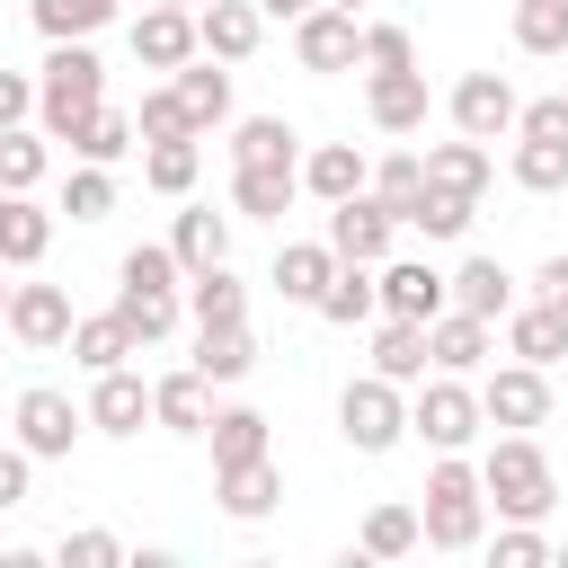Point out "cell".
Here are the masks:
<instances>
[{
    "label": "cell",
    "instance_id": "obj_1",
    "mask_svg": "<svg viewBox=\"0 0 568 568\" xmlns=\"http://www.w3.org/2000/svg\"><path fill=\"white\" fill-rule=\"evenodd\" d=\"M479 488H488L506 515H550V462H541V444H532V435H506V444H488V462H479Z\"/></svg>",
    "mask_w": 568,
    "mask_h": 568
},
{
    "label": "cell",
    "instance_id": "obj_2",
    "mask_svg": "<svg viewBox=\"0 0 568 568\" xmlns=\"http://www.w3.org/2000/svg\"><path fill=\"white\" fill-rule=\"evenodd\" d=\"M417 541H435V550H462V541H479V470L444 462V470L426 479V515H417Z\"/></svg>",
    "mask_w": 568,
    "mask_h": 568
},
{
    "label": "cell",
    "instance_id": "obj_3",
    "mask_svg": "<svg viewBox=\"0 0 568 568\" xmlns=\"http://www.w3.org/2000/svg\"><path fill=\"white\" fill-rule=\"evenodd\" d=\"M98 89H106L98 53H89L80 36H62V44H53V62H44V124H53V133H71V124L98 106Z\"/></svg>",
    "mask_w": 568,
    "mask_h": 568
},
{
    "label": "cell",
    "instance_id": "obj_4",
    "mask_svg": "<svg viewBox=\"0 0 568 568\" xmlns=\"http://www.w3.org/2000/svg\"><path fill=\"white\" fill-rule=\"evenodd\" d=\"M337 426H346V444H355V453H382V444L408 426V408H399V390L373 373V382H346V399H337Z\"/></svg>",
    "mask_w": 568,
    "mask_h": 568
},
{
    "label": "cell",
    "instance_id": "obj_5",
    "mask_svg": "<svg viewBox=\"0 0 568 568\" xmlns=\"http://www.w3.org/2000/svg\"><path fill=\"white\" fill-rule=\"evenodd\" d=\"M328 248L373 266V257L390 248V204H382V195H337V213H328Z\"/></svg>",
    "mask_w": 568,
    "mask_h": 568
},
{
    "label": "cell",
    "instance_id": "obj_6",
    "mask_svg": "<svg viewBox=\"0 0 568 568\" xmlns=\"http://www.w3.org/2000/svg\"><path fill=\"white\" fill-rule=\"evenodd\" d=\"M426 444H470L479 435V390H462V382H426V399H417V417H408Z\"/></svg>",
    "mask_w": 568,
    "mask_h": 568
},
{
    "label": "cell",
    "instance_id": "obj_7",
    "mask_svg": "<svg viewBox=\"0 0 568 568\" xmlns=\"http://www.w3.org/2000/svg\"><path fill=\"white\" fill-rule=\"evenodd\" d=\"M133 53H142L151 71H178V62L195 53V9H178V0L142 9V18H133Z\"/></svg>",
    "mask_w": 568,
    "mask_h": 568
},
{
    "label": "cell",
    "instance_id": "obj_8",
    "mask_svg": "<svg viewBox=\"0 0 568 568\" xmlns=\"http://www.w3.org/2000/svg\"><path fill=\"white\" fill-rule=\"evenodd\" d=\"M453 124H462L470 142H497V133L515 124V89H506L497 71H470V80L453 89Z\"/></svg>",
    "mask_w": 568,
    "mask_h": 568
},
{
    "label": "cell",
    "instance_id": "obj_9",
    "mask_svg": "<svg viewBox=\"0 0 568 568\" xmlns=\"http://www.w3.org/2000/svg\"><path fill=\"white\" fill-rule=\"evenodd\" d=\"M479 417H497V426H541V417H550V382H541V364L497 373V382L479 390Z\"/></svg>",
    "mask_w": 568,
    "mask_h": 568
},
{
    "label": "cell",
    "instance_id": "obj_10",
    "mask_svg": "<svg viewBox=\"0 0 568 568\" xmlns=\"http://www.w3.org/2000/svg\"><path fill=\"white\" fill-rule=\"evenodd\" d=\"M355 36H364L355 9H311V18L293 27V53H302L311 71H346V62H355Z\"/></svg>",
    "mask_w": 568,
    "mask_h": 568
},
{
    "label": "cell",
    "instance_id": "obj_11",
    "mask_svg": "<svg viewBox=\"0 0 568 568\" xmlns=\"http://www.w3.org/2000/svg\"><path fill=\"white\" fill-rule=\"evenodd\" d=\"M71 426H80V408H71V390H27L18 399V444L27 453H71Z\"/></svg>",
    "mask_w": 568,
    "mask_h": 568
},
{
    "label": "cell",
    "instance_id": "obj_12",
    "mask_svg": "<svg viewBox=\"0 0 568 568\" xmlns=\"http://www.w3.org/2000/svg\"><path fill=\"white\" fill-rule=\"evenodd\" d=\"M257 18H266L257 0H204V9H195V44L222 53V62H240V53L257 44Z\"/></svg>",
    "mask_w": 568,
    "mask_h": 568
},
{
    "label": "cell",
    "instance_id": "obj_13",
    "mask_svg": "<svg viewBox=\"0 0 568 568\" xmlns=\"http://www.w3.org/2000/svg\"><path fill=\"white\" fill-rule=\"evenodd\" d=\"M364 106H373V124H382V133H408V124H426V71H417V62H408V71H373Z\"/></svg>",
    "mask_w": 568,
    "mask_h": 568
},
{
    "label": "cell",
    "instance_id": "obj_14",
    "mask_svg": "<svg viewBox=\"0 0 568 568\" xmlns=\"http://www.w3.org/2000/svg\"><path fill=\"white\" fill-rule=\"evenodd\" d=\"M373 293L390 302V320H435V311H444V275H435V266H417V257L382 266V275H373Z\"/></svg>",
    "mask_w": 568,
    "mask_h": 568
},
{
    "label": "cell",
    "instance_id": "obj_15",
    "mask_svg": "<svg viewBox=\"0 0 568 568\" xmlns=\"http://www.w3.org/2000/svg\"><path fill=\"white\" fill-rule=\"evenodd\" d=\"M9 328H18L27 346H62V337H71V302H62V284H18V293H9Z\"/></svg>",
    "mask_w": 568,
    "mask_h": 568
},
{
    "label": "cell",
    "instance_id": "obj_16",
    "mask_svg": "<svg viewBox=\"0 0 568 568\" xmlns=\"http://www.w3.org/2000/svg\"><path fill=\"white\" fill-rule=\"evenodd\" d=\"M479 355H488V320H479V311H435V320H426V364L470 373Z\"/></svg>",
    "mask_w": 568,
    "mask_h": 568
},
{
    "label": "cell",
    "instance_id": "obj_17",
    "mask_svg": "<svg viewBox=\"0 0 568 568\" xmlns=\"http://www.w3.org/2000/svg\"><path fill=\"white\" fill-rule=\"evenodd\" d=\"M248 364H257L248 320H204V337H195V373H204V382H240Z\"/></svg>",
    "mask_w": 568,
    "mask_h": 568
},
{
    "label": "cell",
    "instance_id": "obj_18",
    "mask_svg": "<svg viewBox=\"0 0 568 568\" xmlns=\"http://www.w3.org/2000/svg\"><path fill=\"white\" fill-rule=\"evenodd\" d=\"M426 186H444V195H470L479 204V186H488V151L462 133V142H435L426 151Z\"/></svg>",
    "mask_w": 568,
    "mask_h": 568
},
{
    "label": "cell",
    "instance_id": "obj_19",
    "mask_svg": "<svg viewBox=\"0 0 568 568\" xmlns=\"http://www.w3.org/2000/svg\"><path fill=\"white\" fill-rule=\"evenodd\" d=\"M115 320L133 328V346H151V337L178 328V293L169 284H115Z\"/></svg>",
    "mask_w": 568,
    "mask_h": 568
},
{
    "label": "cell",
    "instance_id": "obj_20",
    "mask_svg": "<svg viewBox=\"0 0 568 568\" xmlns=\"http://www.w3.org/2000/svg\"><path fill=\"white\" fill-rule=\"evenodd\" d=\"M89 417H98L106 435H133V426L151 417V390H142L124 364H106V373H98V399H89Z\"/></svg>",
    "mask_w": 568,
    "mask_h": 568
},
{
    "label": "cell",
    "instance_id": "obj_21",
    "mask_svg": "<svg viewBox=\"0 0 568 568\" xmlns=\"http://www.w3.org/2000/svg\"><path fill=\"white\" fill-rule=\"evenodd\" d=\"M178 106H186V124H222L231 115V71H213V62H178Z\"/></svg>",
    "mask_w": 568,
    "mask_h": 568
},
{
    "label": "cell",
    "instance_id": "obj_22",
    "mask_svg": "<svg viewBox=\"0 0 568 568\" xmlns=\"http://www.w3.org/2000/svg\"><path fill=\"white\" fill-rule=\"evenodd\" d=\"M328 266H337V248H328V240H284V248H275V284H284L293 302H320Z\"/></svg>",
    "mask_w": 568,
    "mask_h": 568
},
{
    "label": "cell",
    "instance_id": "obj_23",
    "mask_svg": "<svg viewBox=\"0 0 568 568\" xmlns=\"http://www.w3.org/2000/svg\"><path fill=\"white\" fill-rule=\"evenodd\" d=\"M151 417H160V426H178V435H204V417H213L204 373H169V382L151 390Z\"/></svg>",
    "mask_w": 568,
    "mask_h": 568
},
{
    "label": "cell",
    "instance_id": "obj_24",
    "mask_svg": "<svg viewBox=\"0 0 568 568\" xmlns=\"http://www.w3.org/2000/svg\"><path fill=\"white\" fill-rule=\"evenodd\" d=\"M44 240H53V222L9 186V195H0V257H9V266H36V257H44Z\"/></svg>",
    "mask_w": 568,
    "mask_h": 568
},
{
    "label": "cell",
    "instance_id": "obj_25",
    "mask_svg": "<svg viewBox=\"0 0 568 568\" xmlns=\"http://www.w3.org/2000/svg\"><path fill=\"white\" fill-rule=\"evenodd\" d=\"M506 346H515L524 364H550V355L568 346V311H559V302H532V311H515V320H506Z\"/></svg>",
    "mask_w": 568,
    "mask_h": 568
},
{
    "label": "cell",
    "instance_id": "obj_26",
    "mask_svg": "<svg viewBox=\"0 0 568 568\" xmlns=\"http://www.w3.org/2000/svg\"><path fill=\"white\" fill-rule=\"evenodd\" d=\"M364 178H373V169H364L346 142H320V151L302 160V186H311V195H328V204H337V195H364Z\"/></svg>",
    "mask_w": 568,
    "mask_h": 568
},
{
    "label": "cell",
    "instance_id": "obj_27",
    "mask_svg": "<svg viewBox=\"0 0 568 568\" xmlns=\"http://www.w3.org/2000/svg\"><path fill=\"white\" fill-rule=\"evenodd\" d=\"M204 435H213V470H222V462H257V453H266V417H257V408H213V417H204Z\"/></svg>",
    "mask_w": 568,
    "mask_h": 568
},
{
    "label": "cell",
    "instance_id": "obj_28",
    "mask_svg": "<svg viewBox=\"0 0 568 568\" xmlns=\"http://www.w3.org/2000/svg\"><path fill=\"white\" fill-rule=\"evenodd\" d=\"M275 497H284V479H275L266 453H257V462H222V506H231V515H266Z\"/></svg>",
    "mask_w": 568,
    "mask_h": 568
},
{
    "label": "cell",
    "instance_id": "obj_29",
    "mask_svg": "<svg viewBox=\"0 0 568 568\" xmlns=\"http://www.w3.org/2000/svg\"><path fill=\"white\" fill-rule=\"evenodd\" d=\"M293 186H302V169H293V160H266V169H240V178H231L240 213H284V204H293Z\"/></svg>",
    "mask_w": 568,
    "mask_h": 568
},
{
    "label": "cell",
    "instance_id": "obj_30",
    "mask_svg": "<svg viewBox=\"0 0 568 568\" xmlns=\"http://www.w3.org/2000/svg\"><path fill=\"white\" fill-rule=\"evenodd\" d=\"M373 302H382V293H373V275H364V257H346V266H328V284H320V311H328V320H346V328H355V320H373Z\"/></svg>",
    "mask_w": 568,
    "mask_h": 568
},
{
    "label": "cell",
    "instance_id": "obj_31",
    "mask_svg": "<svg viewBox=\"0 0 568 568\" xmlns=\"http://www.w3.org/2000/svg\"><path fill=\"white\" fill-rule=\"evenodd\" d=\"M71 355H80L89 373H106V364H124V355H133V328H124L115 311H98V320H71Z\"/></svg>",
    "mask_w": 568,
    "mask_h": 568
},
{
    "label": "cell",
    "instance_id": "obj_32",
    "mask_svg": "<svg viewBox=\"0 0 568 568\" xmlns=\"http://www.w3.org/2000/svg\"><path fill=\"white\" fill-rule=\"evenodd\" d=\"M62 142H80L89 160H124V151H133V115H124V106H89Z\"/></svg>",
    "mask_w": 568,
    "mask_h": 568
},
{
    "label": "cell",
    "instance_id": "obj_33",
    "mask_svg": "<svg viewBox=\"0 0 568 568\" xmlns=\"http://www.w3.org/2000/svg\"><path fill=\"white\" fill-rule=\"evenodd\" d=\"M169 248H178V266H222L231 257V222L222 213H178V240Z\"/></svg>",
    "mask_w": 568,
    "mask_h": 568
},
{
    "label": "cell",
    "instance_id": "obj_34",
    "mask_svg": "<svg viewBox=\"0 0 568 568\" xmlns=\"http://www.w3.org/2000/svg\"><path fill=\"white\" fill-rule=\"evenodd\" d=\"M444 293H453L462 311H479V320H497V311H506V266H497V257H470L462 275H444Z\"/></svg>",
    "mask_w": 568,
    "mask_h": 568
},
{
    "label": "cell",
    "instance_id": "obj_35",
    "mask_svg": "<svg viewBox=\"0 0 568 568\" xmlns=\"http://www.w3.org/2000/svg\"><path fill=\"white\" fill-rule=\"evenodd\" d=\"M373 364H382V382H417L426 373V320H390L382 346H373Z\"/></svg>",
    "mask_w": 568,
    "mask_h": 568
},
{
    "label": "cell",
    "instance_id": "obj_36",
    "mask_svg": "<svg viewBox=\"0 0 568 568\" xmlns=\"http://www.w3.org/2000/svg\"><path fill=\"white\" fill-rule=\"evenodd\" d=\"M515 44L524 53H568V0H515Z\"/></svg>",
    "mask_w": 568,
    "mask_h": 568
},
{
    "label": "cell",
    "instance_id": "obj_37",
    "mask_svg": "<svg viewBox=\"0 0 568 568\" xmlns=\"http://www.w3.org/2000/svg\"><path fill=\"white\" fill-rule=\"evenodd\" d=\"M231 160H240V169H266V160H293V124H284V115H248V124L231 133Z\"/></svg>",
    "mask_w": 568,
    "mask_h": 568
},
{
    "label": "cell",
    "instance_id": "obj_38",
    "mask_svg": "<svg viewBox=\"0 0 568 568\" xmlns=\"http://www.w3.org/2000/svg\"><path fill=\"white\" fill-rule=\"evenodd\" d=\"M364 186H373V195L390 204V222H408V213L426 204V160H382V169H373Z\"/></svg>",
    "mask_w": 568,
    "mask_h": 568
},
{
    "label": "cell",
    "instance_id": "obj_39",
    "mask_svg": "<svg viewBox=\"0 0 568 568\" xmlns=\"http://www.w3.org/2000/svg\"><path fill=\"white\" fill-rule=\"evenodd\" d=\"M186 302H195V320H240V302H248V284L231 275V257L222 266H195V284H186Z\"/></svg>",
    "mask_w": 568,
    "mask_h": 568
},
{
    "label": "cell",
    "instance_id": "obj_40",
    "mask_svg": "<svg viewBox=\"0 0 568 568\" xmlns=\"http://www.w3.org/2000/svg\"><path fill=\"white\" fill-rule=\"evenodd\" d=\"M195 133H169V142H151V160H142V178L160 186V195H178V186H195Z\"/></svg>",
    "mask_w": 568,
    "mask_h": 568
},
{
    "label": "cell",
    "instance_id": "obj_41",
    "mask_svg": "<svg viewBox=\"0 0 568 568\" xmlns=\"http://www.w3.org/2000/svg\"><path fill=\"white\" fill-rule=\"evenodd\" d=\"M364 550H373V559L417 550V515H408V506H373V515H364Z\"/></svg>",
    "mask_w": 568,
    "mask_h": 568
},
{
    "label": "cell",
    "instance_id": "obj_42",
    "mask_svg": "<svg viewBox=\"0 0 568 568\" xmlns=\"http://www.w3.org/2000/svg\"><path fill=\"white\" fill-rule=\"evenodd\" d=\"M515 178H524V186H568V142H550V133H524V151H515Z\"/></svg>",
    "mask_w": 568,
    "mask_h": 568
},
{
    "label": "cell",
    "instance_id": "obj_43",
    "mask_svg": "<svg viewBox=\"0 0 568 568\" xmlns=\"http://www.w3.org/2000/svg\"><path fill=\"white\" fill-rule=\"evenodd\" d=\"M106 9H115V0H36V27L62 44V36H89V27H106Z\"/></svg>",
    "mask_w": 568,
    "mask_h": 568
},
{
    "label": "cell",
    "instance_id": "obj_44",
    "mask_svg": "<svg viewBox=\"0 0 568 568\" xmlns=\"http://www.w3.org/2000/svg\"><path fill=\"white\" fill-rule=\"evenodd\" d=\"M36 178H44V142L0 124V186H36Z\"/></svg>",
    "mask_w": 568,
    "mask_h": 568
},
{
    "label": "cell",
    "instance_id": "obj_45",
    "mask_svg": "<svg viewBox=\"0 0 568 568\" xmlns=\"http://www.w3.org/2000/svg\"><path fill=\"white\" fill-rule=\"evenodd\" d=\"M355 62H373V71H408L417 44H408V27H364V36H355Z\"/></svg>",
    "mask_w": 568,
    "mask_h": 568
},
{
    "label": "cell",
    "instance_id": "obj_46",
    "mask_svg": "<svg viewBox=\"0 0 568 568\" xmlns=\"http://www.w3.org/2000/svg\"><path fill=\"white\" fill-rule=\"evenodd\" d=\"M408 222H417V231H426V240H453V231H462V222H470V195H444V186H426V204H417V213H408Z\"/></svg>",
    "mask_w": 568,
    "mask_h": 568
},
{
    "label": "cell",
    "instance_id": "obj_47",
    "mask_svg": "<svg viewBox=\"0 0 568 568\" xmlns=\"http://www.w3.org/2000/svg\"><path fill=\"white\" fill-rule=\"evenodd\" d=\"M133 133H151V142H169V133H195V124H186V106H178V89H151V98H142V115H133Z\"/></svg>",
    "mask_w": 568,
    "mask_h": 568
},
{
    "label": "cell",
    "instance_id": "obj_48",
    "mask_svg": "<svg viewBox=\"0 0 568 568\" xmlns=\"http://www.w3.org/2000/svg\"><path fill=\"white\" fill-rule=\"evenodd\" d=\"M106 204H115V178H106V169H80V178H71V195H62V213H71V222H98Z\"/></svg>",
    "mask_w": 568,
    "mask_h": 568
},
{
    "label": "cell",
    "instance_id": "obj_49",
    "mask_svg": "<svg viewBox=\"0 0 568 568\" xmlns=\"http://www.w3.org/2000/svg\"><path fill=\"white\" fill-rule=\"evenodd\" d=\"M169 275H178V248H133L115 266V284H169Z\"/></svg>",
    "mask_w": 568,
    "mask_h": 568
},
{
    "label": "cell",
    "instance_id": "obj_50",
    "mask_svg": "<svg viewBox=\"0 0 568 568\" xmlns=\"http://www.w3.org/2000/svg\"><path fill=\"white\" fill-rule=\"evenodd\" d=\"M62 559H71V568H106V559H115V532H71Z\"/></svg>",
    "mask_w": 568,
    "mask_h": 568
},
{
    "label": "cell",
    "instance_id": "obj_51",
    "mask_svg": "<svg viewBox=\"0 0 568 568\" xmlns=\"http://www.w3.org/2000/svg\"><path fill=\"white\" fill-rule=\"evenodd\" d=\"M532 293H541V302H559V311H568V257H541V266H532Z\"/></svg>",
    "mask_w": 568,
    "mask_h": 568
},
{
    "label": "cell",
    "instance_id": "obj_52",
    "mask_svg": "<svg viewBox=\"0 0 568 568\" xmlns=\"http://www.w3.org/2000/svg\"><path fill=\"white\" fill-rule=\"evenodd\" d=\"M497 559H506V568H532V559H541V532H506Z\"/></svg>",
    "mask_w": 568,
    "mask_h": 568
},
{
    "label": "cell",
    "instance_id": "obj_53",
    "mask_svg": "<svg viewBox=\"0 0 568 568\" xmlns=\"http://www.w3.org/2000/svg\"><path fill=\"white\" fill-rule=\"evenodd\" d=\"M27 98H36V89H27L18 71H0V124H18V115H27Z\"/></svg>",
    "mask_w": 568,
    "mask_h": 568
},
{
    "label": "cell",
    "instance_id": "obj_54",
    "mask_svg": "<svg viewBox=\"0 0 568 568\" xmlns=\"http://www.w3.org/2000/svg\"><path fill=\"white\" fill-rule=\"evenodd\" d=\"M27 497V453H0V506Z\"/></svg>",
    "mask_w": 568,
    "mask_h": 568
},
{
    "label": "cell",
    "instance_id": "obj_55",
    "mask_svg": "<svg viewBox=\"0 0 568 568\" xmlns=\"http://www.w3.org/2000/svg\"><path fill=\"white\" fill-rule=\"evenodd\" d=\"M257 9H275V18H302V9H311V0H257Z\"/></svg>",
    "mask_w": 568,
    "mask_h": 568
},
{
    "label": "cell",
    "instance_id": "obj_56",
    "mask_svg": "<svg viewBox=\"0 0 568 568\" xmlns=\"http://www.w3.org/2000/svg\"><path fill=\"white\" fill-rule=\"evenodd\" d=\"M0 320H9V284H0Z\"/></svg>",
    "mask_w": 568,
    "mask_h": 568
},
{
    "label": "cell",
    "instance_id": "obj_57",
    "mask_svg": "<svg viewBox=\"0 0 568 568\" xmlns=\"http://www.w3.org/2000/svg\"><path fill=\"white\" fill-rule=\"evenodd\" d=\"M337 9H364V0H337Z\"/></svg>",
    "mask_w": 568,
    "mask_h": 568
},
{
    "label": "cell",
    "instance_id": "obj_58",
    "mask_svg": "<svg viewBox=\"0 0 568 568\" xmlns=\"http://www.w3.org/2000/svg\"><path fill=\"white\" fill-rule=\"evenodd\" d=\"M178 9H195V0H178Z\"/></svg>",
    "mask_w": 568,
    "mask_h": 568
},
{
    "label": "cell",
    "instance_id": "obj_59",
    "mask_svg": "<svg viewBox=\"0 0 568 568\" xmlns=\"http://www.w3.org/2000/svg\"><path fill=\"white\" fill-rule=\"evenodd\" d=\"M0 195H9V186H0Z\"/></svg>",
    "mask_w": 568,
    "mask_h": 568
}]
</instances>
